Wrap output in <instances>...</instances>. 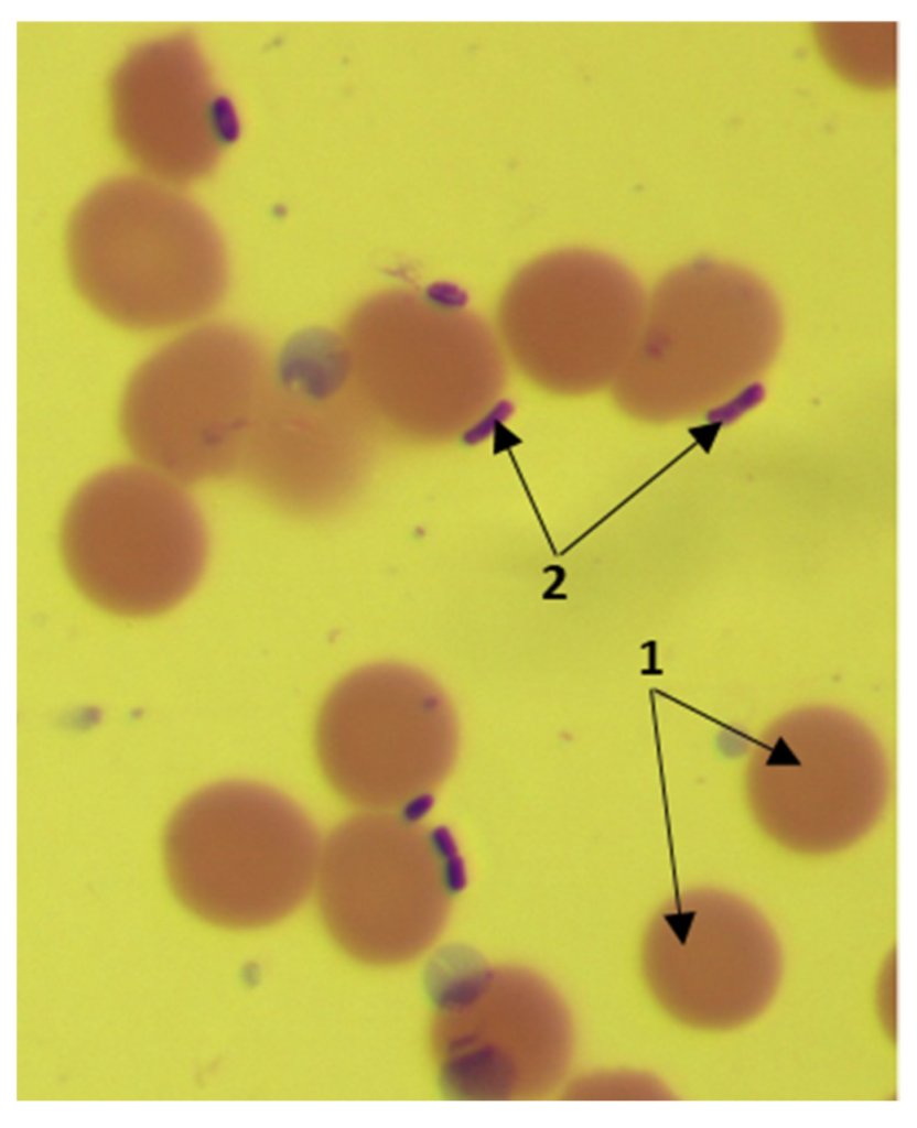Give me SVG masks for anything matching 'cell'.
Masks as SVG:
<instances>
[{"mask_svg": "<svg viewBox=\"0 0 917 1128\" xmlns=\"http://www.w3.org/2000/svg\"><path fill=\"white\" fill-rule=\"evenodd\" d=\"M271 362L246 330L196 325L152 352L123 390L119 423L143 465L181 485L240 467Z\"/></svg>", "mask_w": 917, "mask_h": 1128, "instance_id": "cell-1", "label": "cell"}, {"mask_svg": "<svg viewBox=\"0 0 917 1128\" xmlns=\"http://www.w3.org/2000/svg\"><path fill=\"white\" fill-rule=\"evenodd\" d=\"M61 551L90 601L120 616L149 617L195 588L207 535L181 484L145 465H123L76 491L63 518Z\"/></svg>", "mask_w": 917, "mask_h": 1128, "instance_id": "cell-2", "label": "cell"}, {"mask_svg": "<svg viewBox=\"0 0 917 1128\" xmlns=\"http://www.w3.org/2000/svg\"><path fill=\"white\" fill-rule=\"evenodd\" d=\"M456 748L457 725L445 694L402 664L367 665L343 677L315 724L324 778L365 811L393 812L433 792Z\"/></svg>", "mask_w": 917, "mask_h": 1128, "instance_id": "cell-3", "label": "cell"}, {"mask_svg": "<svg viewBox=\"0 0 917 1128\" xmlns=\"http://www.w3.org/2000/svg\"><path fill=\"white\" fill-rule=\"evenodd\" d=\"M320 835L304 811L256 782L225 781L184 800L163 837L168 870L182 889L282 905L317 875Z\"/></svg>", "mask_w": 917, "mask_h": 1128, "instance_id": "cell-4", "label": "cell"}, {"mask_svg": "<svg viewBox=\"0 0 917 1128\" xmlns=\"http://www.w3.org/2000/svg\"><path fill=\"white\" fill-rule=\"evenodd\" d=\"M72 281L99 314L127 328L190 325L225 295L227 263L205 232L88 231L74 236Z\"/></svg>", "mask_w": 917, "mask_h": 1128, "instance_id": "cell-5", "label": "cell"}, {"mask_svg": "<svg viewBox=\"0 0 917 1128\" xmlns=\"http://www.w3.org/2000/svg\"><path fill=\"white\" fill-rule=\"evenodd\" d=\"M207 124L215 140L230 144L239 135L240 124L231 100L223 95L215 96L207 105Z\"/></svg>", "mask_w": 917, "mask_h": 1128, "instance_id": "cell-6", "label": "cell"}]
</instances>
